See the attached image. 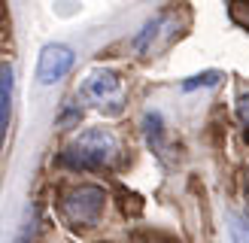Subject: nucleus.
Masks as SVG:
<instances>
[{"mask_svg":"<svg viewBox=\"0 0 249 243\" xmlns=\"http://www.w3.org/2000/svg\"><path fill=\"white\" fill-rule=\"evenodd\" d=\"M116 152H119V140H116L113 131L89 128V131L76 134V137L64 146L61 161L67 167H73V170H97V167L113 161Z\"/></svg>","mask_w":249,"mask_h":243,"instance_id":"1","label":"nucleus"},{"mask_svg":"<svg viewBox=\"0 0 249 243\" xmlns=\"http://www.w3.org/2000/svg\"><path fill=\"white\" fill-rule=\"evenodd\" d=\"M107 207V191L101 186H76L61 198V216L70 225H94Z\"/></svg>","mask_w":249,"mask_h":243,"instance_id":"2","label":"nucleus"},{"mask_svg":"<svg viewBox=\"0 0 249 243\" xmlns=\"http://www.w3.org/2000/svg\"><path fill=\"white\" fill-rule=\"evenodd\" d=\"M82 97L91 106H97L101 113L116 116V113H122V106H124V85L119 79V73H113V70H94V73H89V79L82 82Z\"/></svg>","mask_w":249,"mask_h":243,"instance_id":"3","label":"nucleus"},{"mask_svg":"<svg viewBox=\"0 0 249 243\" xmlns=\"http://www.w3.org/2000/svg\"><path fill=\"white\" fill-rule=\"evenodd\" d=\"M73 67V49L64 43H49L43 46L40 61H36V79L43 85H55L70 73Z\"/></svg>","mask_w":249,"mask_h":243,"instance_id":"4","label":"nucleus"},{"mask_svg":"<svg viewBox=\"0 0 249 243\" xmlns=\"http://www.w3.org/2000/svg\"><path fill=\"white\" fill-rule=\"evenodd\" d=\"M143 131H146V143L149 149H155L158 155H164V146H167V128H164V119L158 113H146L143 119Z\"/></svg>","mask_w":249,"mask_h":243,"instance_id":"5","label":"nucleus"},{"mask_svg":"<svg viewBox=\"0 0 249 243\" xmlns=\"http://www.w3.org/2000/svg\"><path fill=\"white\" fill-rule=\"evenodd\" d=\"M9 116H12V67L3 64V70H0V131L3 134L9 128Z\"/></svg>","mask_w":249,"mask_h":243,"instance_id":"6","label":"nucleus"},{"mask_svg":"<svg viewBox=\"0 0 249 243\" xmlns=\"http://www.w3.org/2000/svg\"><path fill=\"white\" fill-rule=\"evenodd\" d=\"M164 16H167V12H161V16H155V18H149V21L143 24V31L137 34V40H134V49H137L140 55H146L149 49H152L155 36H158V31H161V24H164Z\"/></svg>","mask_w":249,"mask_h":243,"instance_id":"7","label":"nucleus"},{"mask_svg":"<svg viewBox=\"0 0 249 243\" xmlns=\"http://www.w3.org/2000/svg\"><path fill=\"white\" fill-rule=\"evenodd\" d=\"M228 231H231V243H249V216L234 213L228 222Z\"/></svg>","mask_w":249,"mask_h":243,"instance_id":"8","label":"nucleus"},{"mask_svg":"<svg viewBox=\"0 0 249 243\" xmlns=\"http://www.w3.org/2000/svg\"><path fill=\"white\" fill-rule=\"evenodd\" d=\"M219 79H222V76H219L216 70H207V73H201V76L185 79V82H182V88H185V91H192V88H204V85H216Z\"/></svg>","mask_w":249,"mask_h":243,"instance_id":"9","label":"nucleus"},{"mask_svg":"<svg viewBox=\"0 0 249 243\" xmlns=\"http://www.w3.org/2000/svg\"><path fill=\"white\" fill-rule=\"evenodd\" d=\"M228 12H231V18L237 21V24L249 28V3H231V6H228Z\"/></svg>","mask_w":249,"mask_h":243,"instance_id":"10","label":"nucleus"},{"mask_svg":"<svg viewBox=\"0 0 249 243\" xmlns=\"http://www.w3.org/2000/svg\"><path fill=\"white\" fill-rule=\"evenodd\" d=\"M237 119L243 122V128H246V140H249V94L240 97V104H237Z\"/></svg>","mask_w":249,"mask_h":243,"instance_id":"11","label":"nucleus"},{"mask_svg":"<svg viewBox=\"0 0 249 243\" xmlns=\"http://www.w3.org/2000/svg\"><path fill=\"white\" fill-rule=\"evenodd\" d=\"M246 198H249V182H246Z\"/></svg>","mask_w":249,"mask_h":243,"instance_id":"12","label":"nucleus"}]
</instances>
